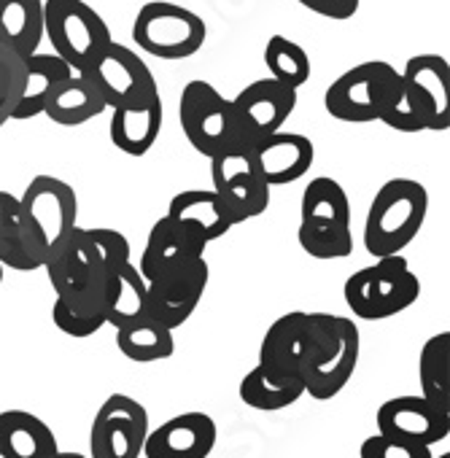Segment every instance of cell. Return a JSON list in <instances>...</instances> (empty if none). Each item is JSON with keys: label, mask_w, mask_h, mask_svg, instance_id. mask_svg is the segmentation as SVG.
Segmentation results:
<instances>
[{"label": "cell", "mask_w": 450, "mask_h": 458, "mask_svg": "<svg viewBox=\"0 0 450 458\" xmlns=\"http://www.w3.org/2000/svg\"><path fill=\"white\" fill-rule=\"evenodd\" d=\"M178 119L191 148L208 159L254 148L235 116L233 100H227L213 84L202 79H194L183 87Z\"/></svg>", "instance_id": "3957f363"}, {"label": "cell", "mask_w": 450, "mask_h": 458, "mask_svg": "<svg viewBox=\"0 0 450 458\" xmlns=\"http://www.w3.org/2000/svg\"><path fill=\"white\" fill-rule=\"evenodd\" d=\"M418 380H420V396L439 412L450 415V332L447 329L437 332L423 343L418 356Z\"/></svg>", "instance_id": "83f0119b"}, {"label": "cell", "mask_w": 450, "mask_h": 458, "mask_svg": "<svg viewBox=\"0 0 450 458\" xmlns=\"http://www.w3.org/2000/svg\"><path fill=\"white\" fill-rule=\"evenodd\" d=\"M254 157L270 186H286L305 178L316 159V146L308 135L278 130L257 140Z\"/></svg>", "instance_id": "ffe728a7"}, {"label": "cell", "mask_w": 450, "mask_h": 458, "mask_svg": "<svg viewBox=\"0 0 450 458\" xmlns=\"http://www.w3.org/2000/svg\"><path fill=\"white\" fill-rule=\"evenodd\" d=\"M162 119H165V108H162L159 89L146 92L124 106H116L111 108V124H108L111 143L130 157H143L157 143Z\"/></svg>", "instance_id": "ac0fdd59"}, {"label": "cell", "mask_w": 450, "mask_h": 458, "mask_svg": "<svg viewBox=\"0 0 450 458\" xmlns=\"http://www.w3.org/2000/svg\"><path fill=\"white\" fill-rule=\"evenodd\" d=\"M431 458H450V453H442V455H431Z\"/></svg>", "instance_id": "ab89813d"}, {"label": "cell", "mask_w": 450, "mask_h": 458, "mask_svg": "<svg viewBox=\"0 0 450 458\" xmlns=\"http://www.w3.org/2000/svg\"><path fill=\"white\" fill-rule=\"evenodd\" d=\"M375 423H378V434L423 445V447L447 439L450 431V415L431 407L420 394H404L383 402Z\"/></svg>", "instance_id": "5bb4252c"}, {"label": "cell", "mask_w": 450, "mask_h": 458, "mask_svg": "<svg viewBox=\"0 0 450 458\" xmlns=\"http://www.w3.org/2000/svg\"><path fill=\"white\" fill-rule=\"evenodd\" d=\"M60 450L55 431L28 410L0 412V458H52Z\"/></svg>", "instance_id": "7402d4cb"}, {"label": "cell", "mask_w": 450, "mask_h": 458, "mask_svg": "<svg viewBox=\"0 0 450 458\" xmlns=\"http://www.w3.org/2000/svg\"><path fill=\"white\" fill-rule=\"evenodd\" d=\"M208 281H210V267L205 257L151 281L149 284V316L165 324L167 329L183 327L197 310V305L202 302Z\"/></svg>", "instance_id": "4fadbf2b"}, {"label": "cell", "mask_w": 450, "mask_h": 458, "mask_svg": "<svg viewBox=\"0 0 450 458\" xmlns=\"http://www.w3.org/2000/svg\"><path fill=\"white\" fill-rule=\"evenodd\" d=\"M116 345L130 361L151 364V361H162L173 356L175 337H173V329H167L151 316H143L116 329Z\"/></svg>", "instance_id": "f1b7e54d"}, {"label": "cell", "mask_w": 450, "mask_h": 458, "mask_svg": "<svg viewBox=\"0 0 450 458\" xmlns=\"http://www.w3.org/2000/svg\"><path fill=\"white\" fill-rule=\"evenodd\" d=\"M0 44H4V41H0ZM4 47H6V44H4Z\"/></svg>", "instance_id": "60d3db41"}, {"label": "cell", "mask_w": 450, "mask_h": 458, "mask_svg": "<svg viewBox=\"0 0 450 458\" xmlns=\"http://www.w3.org/2000/svg\"><path fill=\"white\" fill-rule=\"evenodd\" d=\"M149 434L146 407L127 396H108L89 428V458H140Z\"/></svg>", "instance_id": "30bf717a"}, {"label": "cell", "mask_w": 450, "mask_h": 458, "mask_svg": "<svg viewBox=\"0 0 450 458\" xmlns=\"http://www.w3.org/2000/svg\"><path fill=\"white\" fill-rule=\"evenodd\" d=\"M429 213V191L415 178H391L369 202L364 218V249L369 257L402 254L420 233Z\"/></svg>", "instance_id": "7a4b0ae2"}, {"label": "cell", "mask_w": 450, "mask_h": 458, "mask_svg": "<svg viewBox=\"0 0 450 458\" xmlns=\"http://www.w3.org/2000/svg\"><path fill=\"white\" fill-rule=\"evenodd\" d=\"M167 218H173L175 224H181L183 229L194 238H200L205 246L224 238L233 229V221L224 210L218 194L213 189H186L178 191L170 199V208L165 213Z\"/></svg>", "instance_id": "44dd1931"}, {"label": "cell", "mask_w": 450, "mask_h": 458, "mask_svg": "<svg viewBox=\"0 0 450 458\" xmlns=\"http://www.w3.org/2000/svg\"><path fill=\"white\" fill-rule=\"evenodd\" d=\"M71 73H73V68L65 60H60L55 52H49V55L36 52V55L25 57V84H22V95L14 106L12 119L25 122V119L41 116L52 89Z\"/></svg>", "instance_id": "d4e9b609"}, {"label": "cell", "mask_w": 450, "mask_h": 458, "mask_svg": "<svg viewBox=\"0 0 450 458\" xmlns=\"http://www.w3.org/2000/svg\"><path fill=\"white\" fill-rule=\"evenodd\" d=\"M44 262L47 254L41 238L25 216L20 197L0 189V265L17 273H30L44 267Z\"/></svg>", "instance_id": "d6986e66"}, {"label": "cell", "mask_w": 450, "mask_h": 458, "mask_svg": "<svg viewBox=\"0 0 450 458\" xmlns=\"http://www.w3.org/2000/svg\"><path fill=\"white\" fill-rule=\"evenodd\" d=\"M149 316V284L132 259L106 267V324L114 329Z\"/></svg>", "instance_id": "603a6c76"}, {"label": "cell", "mask_w": 450, "mask_h": 458, "mask_svg": "<svg viewBox=\"0 0 450 458\" xmlns=\"http://www.w3.org/2000/svg\"><path fill=\"white\" fill-rule=\"evenodd\" d=\"M218 428L205 412H181L159 428H149L143 442L146 458H208L216 447Z\"/></svg>", "instance_id": "2e32d148"}, {"label": "cell", "mask_w": 450, "mask_h": 458, "mask_svg": "<svg viewBox=\"0 0 450 458\" xmlns=\"http://www.w3.org/2000/svg\"><path fill=\"white\" fill-rule=\"evenodd\" d=\"M300 226L318 229V233L351 229V202L345 189L335 178L318 175L305 186L300 205Z\"/></svg>", "instance_id": "cb8c5ba5"}, {"label": "cell", "mask_w": 450, "mask_h": 458, "mask_svg": "<svg viewBox=\"0 0 450 458\" xmlns=\"http://www.w3.org/2000/svg\"><path fill=\"white\" fill-rule=\"evenodd\" d=\"M297 4L305 6L308 12L318 14V17L345 22V20H351L359 12L361 0H297Z\"/></svg>", "instance_id": "d590c367"}, {"label": "cell", "mask_w": 450, "mask_h": 458, "mask_svg": "<svg viewBox=\"0 0 450 458\" xmlns=\"http://www.w3.org/2000/svg\"><path fill=\"white\" fill-rule=\"evenodd\" d=\"M359 458H431V447L372 434L361 442Z\"/></svg>", "instance_id": "836d02e7"}, {"label": "cell", "mask_w": 450, "mask_h": 458, "mask_svg": "<svg viewBox=\"0 0 450 458\" xmlns=\"http://www.w3.org/2000/svg\"><path fill=\"white\" fill-rule=\"evenodd\" d=\"M81 76H87L92 81V87L100 92V98L106 100L108 108L124 106L146 92L159 89L154 73L149 71V65L138 57V52H132L124 44L111 41L84 71Z\"/></svg>", "instance_id": "8fae6325"}, {"label": "cell", "mask_w": 450, "mask_h": 458, "mask_svg": "<svg viewBox=\"0 0 450 458\" xmlns=\"http://www.w3.org/2000/svg\"><path fill=\"white\" fill-rule=\"evenodd\" d=\"M44 38L73 73H81L114 41L106 20L84 0H44Z\"/></svg>", "instance_id": "8992f818"}, {"label": "cell", "mask_w": 450, "mask_h": 458, "mask_svg": "<svg viewBox=\"0 0 450 458\" xmlns=\"http://www.w3.org/2000/svg\"><path fill=\"white\" fill-rule=\"evenodd\" d=\"M402 87L380 122L396 132H445L450 127V65L439 55H415L399 71Z\"/></svg>", "instance_id": "6da1fadb"}, {"label": "cell", "mask_w": 450, "mask_h": 458, "mask_svg": "<svg viewBox=\"0 0 450 458\" xmlns=\"http://www.w3.org/2000/svg\"><path fill=\"white\" fill-rule=\"evenodd\" d=\"M25 216L41 238L47 262L65 246L79 226V199L71 183L55 175H36L20 197ZM44 262V265H47Z\"/></svg>", "instance_id": "9c48e42d"}, {"label": "cell", "mask_w": 450, "mask_h": 458, "mask_svg": "<svg viewBox=\"0 0 450 458\" xmlns=\"http://www.w3.org/2000/svg\"><path fill=\"white\" fill-rule=\"evenodd\" d=\"M235 116L246 132V138L257 146L259 138L278 132L286 119L297 108V89L276 81V79H259L238 92L233 100Z\"/></svg>", "instance_id": "9a60e30c"}, {"label": "cell", "mask_w": 450, "mask_h": 458, "mask_svg": "<svg viewBox=\"0 0 450 458\" xmlns=\"http://www.w3.org/2000/svg\"><path fill=\"white\" fill-rule=\"evenodd\" d=\"M4 270H6V267H4V265H0V284H4Z\"/></svg>", "instance_id": "f35d334b"}, {"label": "cell", "mask_w": 450, "mask_h": 458, "mask_svg": "<svg viewBox=\"0 0 450 458\" xmlns=\"http://www.w3.org/2000/svg\"><path fill=\"white\" fill-rule=\"evenodd\" d=\"M52 458H87V455H81V453H65V450H57Z\"/></svg>", "instance_id": "74e56055"}, {"label": "cell", "mask_w": 450, "mask_h": 458, "mask_svg": "<svg viewBox=\"0 0 450 458\" xmlns=\"http://www.w3.org/2000/svg\"><path fill=\"white\" fill-rule=\"evenodd\" d=\"M52 321L68 337H92L106 327V294H84L73 300L57 297L52 305Z\"/></svg>", "instance_id": "4dcf8cb0"}, {"label": "cell", "mask_w": 450, "mask_h": 458, "mask_svg": "<svg viewBox=\"0 0 450 458\" xmlns=\"http://www.w3.org/2000/svg\"><path fill=\"white\" fill-rule=\"evenodd\" d=\"M205 38L208 28L202 17L167 0H151L140 6L132 22V41L138 49L159 60H186L202 49Z\"/></svg>", "instance_id": "52a82bcc"}, {"label": "cell", "mask_w": 450, "mask_h": 458, "mask_svg": "<svg viewBox=\"0 0 450 458\" xmlns=\"http://www.w3.org/2000/svg\"><path fill=\"white\" fill-rule=\"evenodd\" d=\"M210 178H213V191L218 194L233 226L246 224L267 210L273 186L265 181L254 148L213 157Z\"/></svg>", "instance_id": "ba28073f"}, {"label": "cell", "mask_w": 450, "mask_h": 458, "mask_svg": "<svg viewBox=\"0 0 450 458\" xmlns=\"http://www.w3.org/2000/svg\"><path fill=\"white\" fill-rule=\"evenodd\" d=\"M345 305L361 321H383L404 313L420 297V281L410 270L407 259L380 257L375 265L356 270L343 286Z\"/></svg>", "instance_id": "277c9868"}, {"label": "cell", "mask_w": 450, "mask_h": 458, "mask_svg": "<svg viewBox=\"0 0 450 458\" xmlns=\"http://www.w3.org/2000/svg\"><path fill=\"white\" fill-rule=\"evenodd\" d=\"M202 257H205V243L200 238H194L189 229L175 224L173 218L162 216L151 226L138 270H140L143 281L151 284V281H157L173 270H181Z\"/></svg>", "instance_id": "e0dca14e"}, {"label": "cell", "mask_w": 450, "mask_h": 458, "mask_svg": "<svg viewBox=\"0 0 450 458\" xmlns=\"http://www.w3.org/2000/svg\"><path fill=\"white\" fill-rule=\"evenodd\" d=\"M87 235H89V241L95 243L103 267H111V265H119V262L132 259V257H130V241H127L122 233H116V229L95 226V229H87Z\"/></svg>", "instance_id": "e575fe53"}, {"label": "cell", "mask_w": 450, "mask_h": 458, "mask_svg": "<svg viewBox=\"0 0 450 458\" xmlns=\"http://www.w3.org/2000/svg\"><path fill=\"white\" fill-rule=\"evenodd\" d=\"M49 284L60 300H73L84 294H106V267L87 229L76 226L65 246L44 265Z\"/></svg>", "instance_id": "7c38bea8"}, {"label": "cell", "mask_w": 450, "mask_h": 458, "mask_svg": "<svg viewBox=\"0 0 450 458\" xmlns=\"http://www.w3.org/2000/svg\"><path fill=\"white\" fill-rule=\"evenodd\" d=\"M399 87L402 76L394 65L383 60L359 63L329 84L324 95V108L332 119L351 124L380 122V116L396 100Z\"/></svg>", "instance_id": "5b68a950"}, {"label": "cell", "mask_w": 450, "mask_h": 458, "mask_svg": "<svg viewBox=\"0 0 450 458\" xmlns=\"http://www.w3.org/2000/svg\"><path fill=\"white\" fill-rule=\"evenodd\" d=\"M302 396H305L302 380H276L259 364L251 372H246V377L241 380V399L262 412L286 410Z\"/></svg>", "instance_id": "f546056e"}, {"label": "cell", "mask_w": 450, "mask_h": 458, "mask_svg": "<svg viewBox=\"0 0 450 458\" xmlns=\"http://www.w3.org/2000/svg\"><path fill=\"white\" fill-rule=\"evenodd\" d=\"M0 41L30 57L44 41V0H0Z\"/></svg>", "instance_id": "4316f807"}, {"label": "cell", "mask_w": 450, "mask_h": 458, "mask_svg": "<svg viewBox=\"0 0 450 458\" xmlns=\"http://www.w3.org/2000/svg\"><path fill=\"white\" fill-rule=\"evenodd\" d=\"M302 251L313 259H345L353 251L351 229H337V233H318V229H302L297 233Z\"/></svg>", "instance_id": "d6a6232c"}, {"label": "cell", "mask_w": 450, "mask_h": 458, "mask_svg": "<svg viewBox=\"0 0 450 458\" xmlns=\"http://www.w3.org/2000/svg\"><path fill=\"white\" fill-rule=\"evenodd\" d=\"M265 65L270 71V79L300 89L310 79V57L308 52L289 41L286 36H273L265 47Z\"/></svg>", "instance_id": "1f68e13d"}, {"label": "cell", "mask_w": 450, "mask_h": 458, "mask_svg": "<svg viewBox=\"0 0 450 458\" xmlns=\"http://www.w3.org/2000/svg\"><path fill=\"white\" fill-rule=\"evenodd\" d=\"M106 100L100 98V92L92 87V81L81 73H71L68 79H63L47 106H44V114L55 122V124H63V127H79L84 122H92L95 116H100L106 111Z\"/></svg>", "instance_id": "484cf974"}, {"label": "cell", "mask_w": 450, "mask_h": 458, "mask_svg": "<svg viewBox=\"0 0 450 458\" xmlns=\"http://www.w3.org/2000/svg\"><path fill=\"white\" fill-rule=\"evenodd\" d=\"M12 111H14V108H12V103H9L4 95H0V127H4V124L12 119Z\"/></svg>", "instance_id": "8d00e7d4"}]
</instances>
